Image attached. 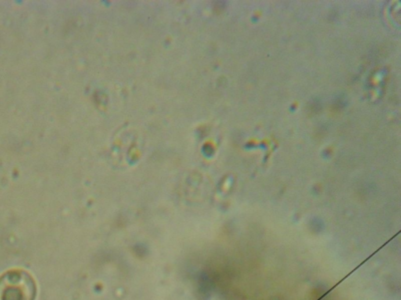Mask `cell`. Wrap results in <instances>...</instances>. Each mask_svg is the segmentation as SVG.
I'll return each instance as SVG.
<instances>
[{
	"label": "cell",
	"mask_w": 401,
	"mask_h": 300,
	"mask_svg": "<svg viewBox=\"0 0 401 300\" xmlns=\"http://www.w3.org/2000/svg\"><path fill=\"white\" fill-rule=\"evenodd\" d=\"M36 283L28 272L9 270L0 276V300H36Z\"/></svg>",
	"instance_id": "obj_1"
}]
</instances>
